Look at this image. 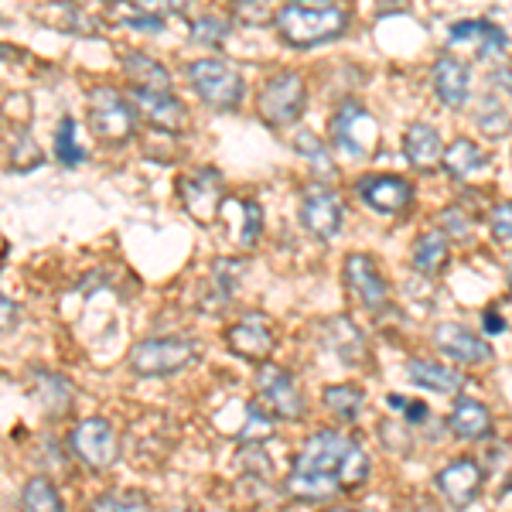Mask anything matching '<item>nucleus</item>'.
Returning <instances> with one entry per match:
<instances>
[{
	"label": "nucleus",
	"instance_id": "ea45409f",
	"mask_svg": "<svg viewBox=\"0 0 512 512\" xmlns=\"http://www.w3.org/2000/svg\"><path fill=\"white\" fill-rule=\"evenodd\" d=\"M492 233L499 236V239H512V202H499L492 209Z\"/></svg>",
	"mask_w": 512,
	"mask_h": 512
},
{
	"label": "nucleus",
	"instance_id": "20e7f679",
	"mask_svg": "<svg viewBox=\"0 0 512 512\" xmlns=\"http://www.w3.org/2000/svg\"><path fill=\"white\" fill-rule=\"evenodd\" d=\"M198 355V345L185 335L168 338H144L130 352V369L137 376H175L185 366H192Z\"/></svg>",
	"mask_w": 512,
	"mask_h": 512
},
{
	"label": "nucleus",
	"instance_id": "a19ab883",
	"mask_svg": "<svg viewBox=\"0 0 512 512\" xmlns=\"http://www.w3.org/2000/svg\"><path fill=\"white\" fill-rule=\"evenodd\" d=\"M482 321H485V332H489V335H499L502 328H506V321H502L499 311H485Z\"/></svg>",
	"mask_w": 512,
	"mask_h": 512
},
{
	"label": "nucleus",
	"instance_id": "39448f33",
	"mask_svg": "<svg viewBox=\"0 0 512 512\" xmlns=\"http://www.w3.org/2000/svg\"><path fill=\"white\" fill-rule=\"evenodd\" d=\"M89 127L99 140L110 144H127L137 134V110L127 96H120L117 89L99 86L89 93Z\"/></svg>",
	"mask_w": 512,
	"mask_h": 512
},
{
	"label": "nucleus",
	"instance_id": "c03bdc74",
	"mask_svg": "<svg viewBox=\"0 0 512 512\" xmlns=\"http://www.w3.org/2000/svg\"><path fill=\"white\" fill-rule=\"evenodd\" d=\"M294 4H328V0H294Z\"/></svg>",
	"mask_w": 512,
	"mask_h": 512
},
{
	"label": "nucleus",
	"instance_id": "423d86ee",
	"mask_svg": "<svg viewBox=\"0 0 512 512\" xmlns=\"http://www.w3.org/2000/svg\"><path fill=\"white\" fill-rule=\"evenodd\" d=\"M304 103H308L304 79L297 72H280V76H274L263 86L256 110H260L263 123H270V127H287V123H294L304 113Z\"/></svg>",
	"mask_w": 512,
	"mask_h": 512
},
{
	"label": "nucleus",
	"instance_id": "f704fd0d",
	"mask_svg": "<svg viewBox=\"0 0 512 512\" xmlns=\"http://www.w3.org/2000/svg\"><path fill=\"white\" fill-rule=\"evenodd\" d=\"M233 11H236V18L246 21L250 28H260V24H270L277 18L270 0H236Z\"/></svg>",
	"mask_w": 512,
	"mask_h": 512
},
{
	"label": "nucleus",
	"instance_id": "9b49d317",
	"mask_svg": "<svg viewBox=\"0 0 512 512\" xmlns=\"http://www.w3.org/2000/svg\"><path fill=\"white\" fill-rule=\"evenodd\" d=\"M376 134H379L376 120L369 117L355 99H349V103H345L332 120V140L342 147L345 154H352V158H366V154L373 151Z\"/></svg>",
	"mask_w": 512,
	"mask_h": 512
},
{
	"label": "nucleus",
	"instance_id": "a211bd4d",
	"mask_svg": "<svg viewBox=\"0 0 512 512\" xmlns=\"http://www.w3.org/2000/svg\"><path fill=\"white\" fill-rule=\"evenodd\" d=\"M226 342L236 355L253 362H267L270 352H274V332H270V321L263 315H246L243 321H236L226 332Z\"/></svg>",
	"mask_w": 512,
	"mask_h": 512
},
{
	"label": "nucleus",
	"instance_id": "5701e85b",
	"mask_svg": "<svg viewBox=\"0 0 512 512\" xmlns=\"http://www.w3.org/2000/svg\"><path fill=\"white\" fill-rule=\"evenodd\" d=\"M451 41H478V55L482 59L506 52V31L495 28L492 21H458L451 28Z\"/></svg>",
	"mask_w": 512,
	"mask_h": 512
},
{
	"label": "nucleus",
	"instance_id": "c756f323",
	"mask_svg": "<svg viewBox=\"0 0 512 512\" xmlns=\"http://www.w3.org/2000/svg\"><path fill=\"white\" fill-rule=\"evenodd\" d=\"M89 512H151V502L140 492H106L93 502Z\"/></svg>",
	"mask_w": 512,
	"mask_h": 512
},
{
	"label": "nucleus",
	"instance_id": "f257e3e1",
	"mask_svg": "<svg viewBox=\"0 0 512 512\" xmlns=\"http://www.w3.org/2000/svg\"><path fill=\"white\" fill-rule=\"evenodd\" d=\"M369 475V458L359 448V441L338 434V431H318L304 441L301 454L294 461V475L287 482L297 499L325 502L335 499L342 489H355Z\"/></svg>",
	"mask_w": 512,
	"mask_h": 512
},
{
	"label": "nucleus",
	"instance_id": "a18cd8bd",
	"mask_svg": "<svg viewBox=\"0 0 512 512\" xmlns=\"http://www.w3.org/2000/svg\"><path fill=\"white\" fill-rule=\"evenodd\" d=\"M328 512H349V509H328Z\"/></svg>",
	"mask_w": 512,
	"mask_h": 512
},
{
	"label": "nucleus",
	"instance_id": "9d476101",
	"mask_svg": "<svg viewBox=\"0 0 512 512\" xmlns=\"http://www.w3.org/2000/svg\"><path fill=\"white\" fill-rule=\"evenodd\" d=\"M301 222L315 239H335L342 226V198L328 185H308L301 192Z\"/></svg>",
	"mask_w": 512,
	"mask_h": 512
},
{
	"label": "nucleus",
	"instance_id": "b1692460",
	"mask_svg": "<svg viewBox=\"0 0 512 512\" xmlns=\"http://www.w3.org/2000/svg\"><path fill=\"white\" fill-rule=\"evenodd\" d=\"M444 171H448L451 178H468V175H475V171H482L485 164H489V154L482 151V147L475 144V140H454V144L444 151Z\"/></svg>",
	"mask_w": 512,
	"mask_h": 512
},
{
	"label": "nucleus",
	"instance_id": "4be33fe9",
	"mask_svg": "<svg viewBox=\"0 0 512 512\" xmlns=\"http://www.w3.org/2000/svg\"><path fill=\"white\" fill-rule=\"evenodd\" d=\"M407 376H410V383L424 386V390H434V393L454 396L465 390V373H458V369H451V366H437V362H427V359L407 362Z\"/></svg>",
	"mask_w": 512,
	"mask_h": 512
},
{
	"label": "nucleus",
	"instance_id": "412c9836",
	"mask_svg": "<svg viewBox=\"0 0 512 512\" xmlns=\"http://www.w3.org/2000/svg\"><path fill=\"white\" fill-rule=\"evenodd\" d=\"M448 427L461 441H482V437L492 434V414L485 403L472 400V396H461L448 417Z\"/></svg>",
	"mask_w": 512,
	"mask_h": 512
},
{
	"label": "nucleus",
	"instance_id": "f3484780",
	"mask_svg": "<svg viewBox=\"0 0 512 512\" xmlns=\"http://www.w3.org/2000/svg\"><path fill=\"white\" fill-rule=\"evenodd\" d=\"M434 345L444 355H451L461 366H482V362L492 359V345H485L482 338L468 332L458 321H444V325L434 328Z\"/></svg>",
	"mask_w": 512,
	"mask_h": 512
},
{
	"label": "nucleus",
	"instance_id": "cd10ccee",
	"mask_svg": "<svg viewBox=\"0 0 512 512\" xmlns=\"http://www.w3.org/2000/svg\"><path fill=\"white\" fill-rule=\"evenodd\" d=\"M21 512H65V502L48 478H31L21 492Z\"/></svg>",
	"mask_w": 512,
	"mask_h": 512
},
{
	"label": "nucleus",
	"instance_id": "2eb2a0df",
	"mask_svg": "<svg viewBox=\"0 0 512 512\" xmlns=\"http://www.w3.org/2000/svg\"><path fill=\"white\" fill-rule=\"evenodd\" d=\"M345 284L352 287L366 311H379L386 304V297H390V284H386V277L379 274V267L366 253H352L345 260Z\"/></svg>",
	"mask_w": 512,
	"mask_h": 512
},
{
	"label": "nucleus",
	"instance_id": "0eeeda50",
	"mask_svg": "<svg viewBox=\"0 0 512 512\" xmlns=\"http://www.w3.org/2000/svg\"><path fill=\"white\" fill-rule=\"evenodd\" d=\"M69 448L82 461V465H89V468H96V472H103V468H110L113 461H117L120 441H117V431H113L110 420L89 417V420H82V424L72 427Z\"/></svg>",
	"mask_w": 512,
	"mask_h": 512
},
{
	"label": "nucleus",
	"instance_id": "4468645a",
	"mask_svg": "<svg viewBox=\"0 0 512 512\" xmlns=\"http://www.w3.org/2000/svg\"><path fill=\"white\" fill-rule=\"evenodd\" d=\"M355 192H359V198L369 205V209L383 212V216H396V212H403L410 202H414L410 181L396 178V175H366V178H359Z\"/></svg>",
	"mask_w": 512,
	"mask_h": 512
},
{
	"label": "nucleus",
	"instance_id": "6e6552de",
	"mask_svg": "<svg viewBox=\"0 0 512 512\" xmlns=\"http://www.w3.org/2000/svg\"><path fill=\"white\" fill-rule=\"evenodd\" d=\"M222 192H226V185H222V175L216 168H198L192 175L181 178V185H178L185 212L202 222V226H209V222L219 219L222 198H226Z\"/></svg>",
	"mask_w": 512,
	"mask_h": 512
},
{
	"label": "nucleus",
	"instance_id": "ddd939ff",
	"mask_svg": "<svg viewBox=\"0 0 512 512\" xmlns=\"http://www.w3.org/2000/svg\"><path fill=\"white\" fill-rule=\"evenodd\" d=\"M130 103H134V110L140 113L144 120H151L154 127L161 130H171V134H178V130H185L188 123V110L185 103L171 93V89H130Z\"/></svg>",
	"mask_w": 512,
	"mask_h": 512
},
{
	"label": "nucleus",
	"instance_id": "f8f14e48",
	"mask_svg": "<svg viewBox=\"0 0 512 512\" xmlns=\"http://www.w3.org/2000/svg\"><path fill=\"white\" fill-rule=\"evenodd\" d=\"M216 222L226 229L229 239H233L239 250H253L263 233V209H260V202H253V198H222V209H219Z\"/></svg>",
	"mask_w": 512,
	"mask_h": 512
},
{
	"label": "nucleus",
	"instance_id": "c9c22d12",
	"mask_svg": "<svg viewBox=\"0 0 512 512\" xmlns=\"http://www.w3.org/2000/svg\"><path fill=\"white\" fill-rule=\"evenodd\" d=\"M38 164H41V151H38L35 137L18 134V140H14V147H11V168L28 171V168H38Z\"/></svg>",
	"mask_w": 512,
	"mask_h": 512
},
{
	"label": "nucleus",
	"instance_id": "7ed1b4c3",
	"mask_svg": "<svg viewBox=\"0 0 512 512\" xmlns=\"http://www.w3.org/2000/svg\"><path fill=\"white\" fill-rule=\"evenodd\" d=\"M188 82L198 93V99L216 110H236L246 96V82H243V72L236 69L233 62L226 59H198V62H188L185 69Z\"/></svg>",
	"mask_w": 512,
	"mask_h": 512
},
{
	"label": "nucleus",
	"instance_id": "6ab92c4d",
	"mask_svg": "<svg viewBox=\"0 0 512 512\" xmlns=\"http://www.w3.org/2000/svg\"><path fill=\"white\" fill-rule=\"evenodd\" d=\"M434 93L444 106L461 110L472 96V69L454 55H441L434 62Z\"/></svg>",
	"mask_w": 512,
	"mask_h": 512
},
{
	"label": "nucleus",
	"instance_id": "1a4fd4ad",
	"mask_svg": "<svg viewBox=\"0 0 512 512\" xmlns=\"http://www.w3.org/2000/svg\"><path fill=\"white\" fill-rule=\"evenodd\" d=\"M256 393L270 407V414L284 420H297L304 414V396L297 390L294 376L287 369L274 366V362H263L260 366V373H256Z\"/></svg>",
	"mask_w": 512,
	"mask_h": 512
},
{
	"label": "nucleus",
	"instance_id": "bb28decb",
	"mask_svg": "<svg viewBox=\"0 0 512 512\" xmlns=\"http://www.w3.org/2000/svg\"><path fill=\"white\" fill-rule=\"evenodd\" d=\"M127 76L137 89H171V72L151 55H127Z\"/></svg>",
	"mask_w": 512,
	"mask_h": 512
},
{
	"label": "nucleus",
	"instance_id": "473e14b6",
	"mask_svg": "<svg viewBox=\"0 0 512 512\" xmlns=\"http://www.w3.org/2000/svg\"><path fill=\"white\" fill-rule=\"evenodd\" d=\"M294 147H297V154H308V158L315 161V168L321 171L318 178H328V175L335 171L332 158H328V147L321 144V140H318L315 134H308V130H304V134H297V137H294Z\"/></svg>",
	"mask_w": 512,
	"mask_h": 512
},
{
	"label": "nucleus",
	"instance_id": "7c9ffc66",
	"mask_svg": "<svg viewBox=\"0 0 512 512\" xmlns=\"http://www.w3.org/2000/svg\"><path fill=\"white\" fill-rule=\"evenodd\" d=\"M55 158H59L62 164H79V161H86V151L76 144V120L72 117H65L59 123V130H55Z\"/></svg>",
	"mask_w": 512,
	"mask_h": 512
},
{
	"label": "nucleus",
	"instance_id": "aec40b11",
	"mask_svg": "<svg viewBox=\"0 0 512 512\" xmlns=\"http://www.w3.org/2000/svg\"><path fill=\"white\" fill-rule=\"evenodd\" d=\"M403 154H407L410 168L417 171H434L444 158V144L441 134L431 127V123H414L403 137Z\"/></svg>",
	"mask_w": 512,
	"mask_h": 512
},
{
	"label": "nucleus",
	"instance_id": "f03ea898",
	"mask_svg": "<svg viewBox=\"0 0 512 512\" xmlns=\"http://www.w3.org/2000/svg\"><path fill=\"white\" fill-rule=\"evenodd\" d=\"M277 31L287 45L315 48L325 41H335L349 28V14L335 4H287L277 11Z\"/></svg>",
	"mask_w": 512,
	"mask_h": 512
},
{
	"label": "nucleus",
	"instance_id": "4c0bfd02",
	"mask_svg": "<svg viewBox=\"0 0 512 512\" xmlns=\"http://www.w3.org/2000/svg\"><path fill=\"white\" fill-rule=\"evenodd\" d=\"M55 11H62V14H55V18H52L55 28H69V31H86V28H89L86 14H82L79 7H72V4H55Z\"/></svg>",
	"mask_w": 512,
	"mask_h": 512
},
{
	"label": "nucleus",
	"instance_id": "37998d69",
	"mask_svg": "<svg viewBox=\"0 0 512 512\" xmlns=\"http://www.w3.org/2000/svg\"><path fill=\"white\" fill-rule=\"evenodd\" d=\"M14 55H18V52H14V48H7V45H0V59H14Z\"/></svg>",
	"mask_w": 512,
	"mask_h": 512
},
{
	"label": "nucleus",
	"instance_id": "58836bf2",
	"mask_svg": "<svg viewBox=\"0 0 512 512\" xmlns=\"http://www.w3.org/2000/svg\"><path fill=\"white\" fill-rule=\"evenodd\" d=\"M441 226H448L454 236H468L472 233V216H465V205H454V209L441 212Z\"/></svg>",
	"mask_w": 512,
	"mask_h": 512
},
{
	"label": "nucleus",
	"instance_id": "c85d7f7f",
	"mask_svg": "<svg viewBox=\"0 0 512 512\" xmlns=\"http://www.w3.org/2000/svg\"><path fill=\"white\" fill-rule=\"evenodd\" d=\"M321 400H325V407L332 410L338 420L352 424L355 414L362 410V403H366V393H362L359 386H328Z\"/></svg>",
	"mask_w": 512,
	"mask_h": 512
},
{
	"label": "nucleus",
	"instance_id": "a878e982",
	"mask_svg": "<svg viewBox=\"0 0 512 512\" xmlns=\"http://www.w3.org/2000/svg\"><path fill=\"white\" fill-rule=\"evenodd\" d=\"M475 123H478V130H482L485 137H492V140H502L506 134H512V117H509V110L502 106V99H499V96H492V93L478 99Z\"/></svg>",
	"mask_w": 512,
	"mask_h": 512
},
{
	"label": "nucleus",
	"instance_id": "393cba45",
	"mask_svg": "<svg viewBox=\"0 0 512 512\" xmlns=\"http://www.w3.org/2000/svg\"><path fill=\"white\" fill-rule=\"evenodd\" d=\"M410 263L420 274H441L444 263H448V236L441 229H431L414 243V253H410Z\"/></svg>",
	"mask_w": 512,
	"mask_h": 512
},
{
	"label": "nucleus",
	"instance_id": "79ce46f5",
	"mask_svg": "<svg viewBox=\"0 0 512 512\" xmlns=\"http://www.w3.org/2000/svg\"><path fill=\"white\" fill-rule=\"evenodd\" d=\"M495 82H499V86H509L512 89V69H499V72H495Z\"/></svg>",
	"mask_w": 512,
	"mask_h": 512
},
{
	"label": "nucleus",
	"instance_id": "2f4dec72",
	"mask_svg": "<svg viewBox=\"0 0 512 512\" xmlns=\"http://www.w3.org/2000/svg\"><path fill=\"white\" fill-rule=\"evenodd\" d=\"M38 383H45V390H41V396L48 400V410H55V414H62L65 407H69L72 400V386L69 379H62L59 373H45V369H38L35 373Z\"/></svg>",
	"mask_w": 512,
	"mask_h": 512
},
{
	"label": "nucleus",
	"instance_id": "dca6fc26",
	"mask_svg": "<svg viewBox=\"0 0 512 512\" xmlns=\"http://www.w3.org/2000/svg\"><path fill=\"white\" fill-rule=\"evenodd\" d=\"M437 489H441V495L454 509L472 506L478 492H482V468L472 458H454L451 465H444L437 472Z\"/></svg>",
	"mask_w": 512,
	"mask_h": 512
},
{
	"label": "nucleus",
	"instance_id": "72a5a7b5",
	"mask_svg": "<svg viewBox=\"0 0 512 512\" xmlns=\"http://www.w3.org/2000/svg\"><path fill=\"white\" fill-rule=\"evenodd\" d=\"M226 38H229V21L219 18V14L198 18L192 24V41H198V45H222Z\"/></svg>",
	"mask_w": 512,
	"mask_h": 512
},
{
	"label": "nucleus",
	"instance_id": "e433bc0d",
	"mask_svg": "<svg viewBox=\"0 0 512 512\" xmlns=\"http://www.w3.org/2000/svg\"><path fill=\"white\" fill-rule=\"evenodd\" d=\"M195 0H137L140 11L154 14V18H164V14H185Z\"/></svg>",
	"mask_w": 512,
	"mask_h": 512
}]
</instances>
